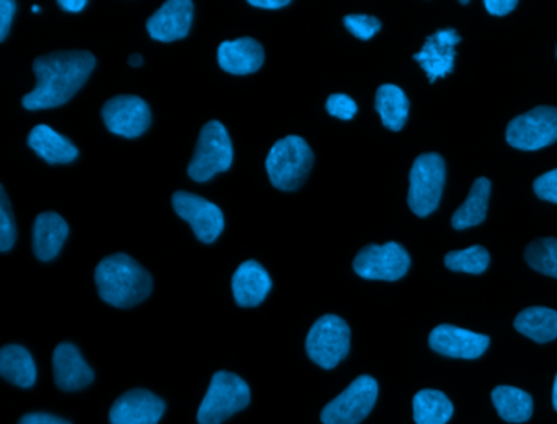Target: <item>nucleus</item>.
<instances>
[{
  "label": "nucleus",
  "instance_id": "f257e3e1",
  "mask_svg": "<svg viewBox=\"0 0 557 424\" xmlns=\"http://www.w3.org/2000/svg\"><path fill=\"white\" fill-rule=\"evenodd\" d=\"M96 55L89 51H58L34 62L37 87L25 95L27 110H50L67 103L83 88L96 67Z\"/></svg>",
  "mask_w": 557,
  "mask_h": 424
},
{
  "label": "nucleus",
  "instance_id": "f03ea898",
  "mask_svg": "<svg viewBox=\"0 0 557 424\" xmlns=\"http://www.w3.org/2000/svg\"><path fill=\"white\" fill-rule=\"evenodd\" d=\"M96 283L100 297L120 309L143 302L152 290L151 274L125 253L103 258L96 270Z\"/></svg>",
  "mask_w": 557,
  "mask_h": 424
},
{
  "label": "nucleus",
  "instance_id": "7ed1b4c3",
  "mask_svg": "<svg viewBox=\"0 0 557 424\" xmlns=\"http://www.w3.org/2000/svg\"><path fill=\"white\" fill-rule=\"evenodd\" d=\"M314 165V153L302 137L288 136L280 139L267 157L270 182L282 191H295L305 183Z\"/></svg>",
  "mask_w": 557,
  "mask_h": 424
},
{
  "label": "nucleus",
  "instance_id": "20e7f679",
  "mask_svg": "<svg viewBox=\"0 0 557 424\" xmlns=\"http://www.w3.org/2000/svg\"><path fill=\"white\" fill-rule=\"evenodd\" d=\"M250 401V388L239 375L220 371L211 378L210 388L198 410V423L221 424Z\"/></svg>",
  "mask_w": 557,
  "mask_h": 424
},
{
  "label": "nucleus",
  "instance_id": "39448f33",
  "mask_svg": "<svg viewBox=\"0 0 557 424\" xmlns=\"http://www.w3.org/2000/svg\"><path fill=\"white\" fill-rule=\"evenodd\" d=\"M445 160L438 153H422L417 157L409 175V208L419 217H426L438 208L445 186Z\"/></svg>",
  "mask_w": 557,
  "mask_h": 424
},
{
  "label": "nucleus",
  "instance_id": "423d86ee",
  "mask_svg": "<svg viewBox=\"0 0 557 424\" xmlns=\"http://www.w3.org/2000/svg\"><path fill=\"white\" fill-rule=\"evenodd\" d=\"M233 155V142L226 127L220 121H210L198 137L194 159L188 165V176L195 182H208L216 173L230 170Z\"/></svg>",
  "mask_w": 557,
  "mask_h": 424
},
{
  "label": "nucleus",
  "instance_id": "0eeeda50",
  "mask_svg": "<svg viewBox=\"0 0 557 424\" xmlns=\"http://www.w3.org/2000/svg\"><path fill=\"white\" fill-rule=\"evenodd\" d=\"M309 358L324 369H334L350 351V328L337 315H324L311 326L306 338Z\"/></svg>",
  "mask_w": 557,
  "mask_h": 424
},
{
  "label": "nucleus",
  "instance_id": "6e6552de",
  "mask_svg": "<svg viewBox=\"0 0 557 424\" xmlns=\"http://www.w3.org/2000/svg\"><path fill=\"white\" fill-rule=\"evenodd\" d=\"M377 382L370 375L355 378L338 397L325 404L321 413L324 424H358L373 410Z\"/></svg>",
  "mask_w": 557,
  "mask_h": 424
},
{
  "label": "nucleus",
  "instance_id": "1a4fd4ad",
  "mask_svg": "<svg viewBox=\"0 0 557 424\" xmlns=\"http://www.w3.org/2000/svg\"><path fill=\"white\" fill-rule=\"evenodd\" d=\"M507 142L515 149L540 150L557 140V108L536 107L513 117L507 126Z\"/></svg>",
  "mask_w": 557,
  "mask_h": 424
},
{
  "label": "nucleus",
  "instance_id": "9d476101",
  "mask_svg": "<svg viewBox=\"0 0 557 424\" xmlns=\"http://www.w3.org/2000/svg\"><path fill=\"white\" fill-rule=\"evenodd\" d=\"M409 266V253L396 241L367 245L354 261L355 273L364 279L397 280L406 276Z\"/></svg>",
  "mask_w": 557,
  "mask_h": 424
},
{
  "label": "nucleus",
  "instance_id": "9b49d317",
  "mask_svg": "<svg viewBox=\"0 0 557 424\" xmlns=\"http://www.w3.org/2000/svg\"><path fill=\"white\" fill-rule=\"evenodd\" d=\"M175 212L194 228L198 240L213 244L224 228L223 211L213 202L188 191H177L172 196Z\"/></svg>",
  "mask_w": 557,
  "mask_h": 424
},
{
  "label": "nucleus",
  "instance_id": "f8f14e48",
  "mask_svg": "<svg viewBox=\"0 0 557 424\" xmlns=\"http://www.w3.org/2000/svg\"><path fill=\"white\" fill-rule=\"evenodd\" d=\"M102 116L110 133L128 139L141 136L151 124L148 103L135 95L113 97L103 104Z\"/></svg>",
  "mask_w": 557,
  "mask_h": 424
},
{
  "label": "nucleus",
  "instance_id": "ddd939ff",
  "mask_svg": "<svg viewBox=\"0 0 557 424\" xmlns=\"http://www.w3.org/2000/svg\"><path fill=\"white\" fill-rule=\"evenodd\" d=\"M430 348L438 354L458 359H478L487 351L491 338L455 325H438L430 333Z\"/></svg>",
  "mask_w": 557,
  "mask_h": 424
},
{
  "label": "nucleus",
  "instance_id": "4468645a",
  "mask_svg": "<svg viewBox=\"0 0 557 424\" xmlns=\"http://www.w3.org/2000/svg\"><path fill=\"white\" fill-rule=\"evenodd\" d=\"M461 42V36L453 28L440 29L435 35L426 38L420 52L413 59L422 65L429 75L430 84L438 77H446L455 67L456 45Z\"/></svg>",
  "mask_w": 557,
  "mask_h": 424
},
{
  "label": "nucleus",
  "instance_id": "2eb2a0df",
  "mask_svg": "<svg viewBox=\"0 0 557 424\" xmlns=\"http://www.w3.org/2000/svg\"><path fill=\"white\" fill-rule=\"evenodd\" d=\"M165 411L161 398L148 390L126 391L110 410L112 424H158Z\"/></svg>",
  "mask_w": 557,
  "mask_h": 424
},
{
  "label": "nucleus",
  "instance_id": "dca6fc26",
  "mask_svg": "<svg viewBox=\"0 0 557 424\" xmlns=\"http://www.w3.org/2000/svg\"><path fill=\"white\" fill-rule=\"evenodd\" d=\"M194 10L190 0H169L148 20L149 35L162 42L185 38L194 22Z\"/></svg>",
  "mask_w": 557,
  "mask_h": 424
},
{
  "label": "nucleus",
  "instance_id": "f3484780",
  "mask_svg": "<svg viewBox=\"0 0 557 424\" xmlns=\"http://www.w3.org/2000/svg\"><path fill=\"white\" fill-rule=\"evenodd\" d=\"M54 381L61 390L74 391L92 384L94 371L71 342H61L53 354Z\"/></svg>",
  "mask_w": 557,
  "mask_h": 424
},
{
  "label": "nucleus",
  "instance_id": "a211bd4d",
  "mask_svg": "<svg viewBox=\"0 0 557 424\" xmlns=\"http://www.w3.org/2000/svg\"><path fill=\"white\" fill-rule=\"evenodd\" d=\"M265 52L257 39L239 38L223 41L218 48V62L223 71L234 75L253 74L262 67Z\"/></svg>",
  "mask_w": 557,
  "mask_h": 424
},
{
  "label": "nucleus",
  "instance_id": "6ab92c4d",
  "mask_svg": "<svg viewBox=\"0 0 557 424\" xmlns=\"http://www.w3.org/2000/svg\"><path fill=\"white\" fill-rule=\"evenodd\" d=\"M272 289V277L256 260L246 261L233 276V294L240 307H257Z\"/></svg>",
  "mask_w": 557,
  "mask_h": 424
},
{
  "label": "nucleus",
  "instance_id": "aec40b11",
  "mask_svg": "<svg viewBox=\"0 0 557 424\" xmlns=\"http://www.w3.org/2000/svg\"><path fill=\"white\" fill-rule=\"evenodd\" d=\"M70 227L66 221L57 212H44L38 215L34 225V250L38 260L50 261L58 257Z\"/></svg>",
  "mask_w": 557,
  "mask_h": 424
},
{
  "label": "nucleus",
  "instance_id": "412c9836",
  "mask_svg": "<svg viewBox=\"0 0 557 424\" xmlns=\"http://www.w3.org/2000/svg\"><path fill=\"white\" fill-rule=\"evenodd\" d=\"M28 146L48 163H71L79 155L77 147L67 137L47 124H38L28 136Z\"/></svg>",
  "mask_w": 557,
  "mask_h": 424
},
{
  "label": "nucleus",
  "instance_id": "4be33fe9",
  "mask_svg": "<svg viewBox=\"0 0 557 424\" xmlns=\"http://www.w3.org/2000/svg\"><path fill=\"white\" fill-rule=\"evenodd\" d=\"M488 196H491V179L481 178L472 183L468 199L456 209L451 217L453 228L465 230L484 222L487 214Z\"/></svg>",
  "mask_w": 557,
  "mask_h": 424
},
{
  "label": "nucleus",
  "instance_id": "5701e85b",
  "mask_svg": "<svg viewBox=\"0 0 557 424\" xmlns=\"http://www.w3.org/2000/svg\"><path fill=\"white\" fill-rule=\"evenodd\" d=\"M515 328L536 342L557 338V312L547 307H530L521 310L515 319Z\"/></svg>",
  "mask_w": 557,
  "mask_h": 424
},
{
  "label": "nucleus",
  "instance_id": "b1692460",
  "mask_svg": "<svg viewBox=\"0 0 557 424\" xmlns=\"http://www.w3.org/2000/svg\"><path fill=\"white\" fill-rule=\"evenodd\" d=\"M0 374L18 387L28 388L37 381V365L27 349L9 345L0 351Z\"/></svg>",
  "mask_w": 557,
  "mask_h": 424
},
{
  "label": "nucleus",
  "instance_id": "393cba45",
  "mask_svg": "<svg viewBox=\"0 0 557 424\" xmlns=\"http://www.w3.org/2000/svg\"><path fill=\"white\" fill-rule=\"evenodd\" d=\"M376 107L381 121L391 130H400L409 117V98L403 88L393 84H384L376 91Z\"/></svg>",
  "mask_w": 557,
  "mask_h": 424
},
{
  "label": "nucleus",
  "instance_id": "a878e982",
  "mask_svg": "<svg viewBox=\"0 0 557 424\" xmlns=\"http://www.w3.org/2000/svg\"><path fill=\"white\" fill-rule=\"evenodd\" d=\"M492 401L498 416L507 423H524L533 414V398L521 388L500 385L492 391Z\"/></svg>",
  "mask_w": 557,
  "mask_h": 424
},
{
  "label": "nucleus",
  "instance_id": "bb28decb",
  "mask_svg": "<svg viewBox=\"0 0 557 424\" xmlns=\"http://www.w3.org/2000/svg\"><path fill=\"white\" fill-rule=\"evenodd\" d=\"M451 400L440 390H420L413 397V420L417 424H446L453 416Z\"/></svg>",
  "mask_w": 557,
  "mask_h": 424
},
{
  "label": "nucleus",
  "instance_id": "cd10ccee",
  "mask_svg": "<svg viewBox=\"0 0 557 424\" xmlns=\"http://www.w3.org/2000/svg\"><path fill=\"white\" fill-rule=\"evenodd\" d=\"M524 260L537 273L557 279V238H537L524 250Z\"/></svg>",
  "mask_w": 557,
  "mask_h": 424
},
{
  "label": "nucleus",
  "instance_id": "c85d7f7f",
  "mask_svg": "<svg viewBox=\"0 0 557 424\" xmlns=\"http://www.w3.org/2000/svg\"><path fill=\"white\" fill-rule=\"evenodd\" d=\"M488 263L491 254L481 245H472L466 250L449 251L445 257L446 267L459 273L481 274L487 270Z\"/></svg>",
  "mask_w": 557,
  "mask_h": 424
},
{
  "label": "nucleus",
  "instance_id": "c756f323",
  "mask_svg": "<svg viewBox=\"0 0 557 424\" xmlns=\"http://www.w3.org/2000/svg\"><path fill=\"white\" fill-rule=\"evenodd\" d=\"M15 240H17V227H15L14 212L4 186H0V250H11Z\"/></svg>",
  "mask_w": 557,
  "mask_h": 424
},
{
  "label": "nucleus",
  "instance_id": "7c9ffc66",
  "mask_svg": "<svg viewBox=\"0 0 557 424\" xmlns=\"http://www.w3.org/2000/svg\"><path fill=\"white\" fill-rule=\"evenodd\" d=\"M344 25L351 35L363 41L373 38L381 29L380 20L371 15H347L344 18Z\"/></svg>",
  "mask_w": 557,
  "mask_h": 424
},
{
  "label": "nucleus",
  "instance_id": "2f4dec72",
  "mask_svg": "<svg viewBox=\"0 0 557 424\" xmlns=\"http://www.w3.org/2000/svg\"><path fill=\"white\" fill-rule=\"evenodd\" d=\"M327 111L332 116L341 117V120H351L357 114L358 107L354 98L344 93H334L329 97Z\"/></svg>",
  "mask_w": 557,
  "mask_h": 424
},
{
  "label": "nucleus",
  "instance_id": "473e14b6",
  "mask_svg": "<svg viewBox=\"0 0 557 424\" xmlns=\"http://www.w3.org/2000/svg\"><path fill=\"white\" fill-rule=\"evenodd\" d=\"M537 198L557 204V169L537 176L533 183Z\"/></svg>",
  "mask_w": 557,
  "mask_h": 424
},
{
  "label": "nucleus",
  "instance_id": "72a5a7b5",
  "mask_svg": "<svg viewBox=\"0 0 557 424\" xmlns=\"http://www.w3.org/2000/svg\"><path fill=\"white\" fill-rule=\"evenodd\" d=\"M15 9H17V3L12 2V0H2L0 2V41H4L8 38L9 32H11Z\"/></svg>",
  "mask_w": 557,
  "mask_h": 424
},
{
  "label": "nucleus",
  "instance_id": "f704fd0d",
  "mask_svg": "<svg viewBox=\"0 0 557 424\" xmlns=\"http://www.w3.org/2000/svg\"><path fill=\"white\" fill-rule=\"evenodd\" d=\"M485 9L491 15L504 16L517 9V0H485Z\"/></svg>",
  "mask_w": 557,
  "mask_h": 424
},
{
  "label": "nucleus",
  "instance_id": "c9c22d12",
  "mask_svg": "<svg viewBox=\"0 0 557 424\" xmlns=\"http://www.w3.org/2000/svg\"><path fill=\"white\" fill-rule=\"evenodd\" d=\"M18 424H70L66 420H61V417L53 416V414L48 413H28L22 417L21 423Z\"/></svg>",
  "mask_w": 557,
  "mask_h": 424
},
{
  "label": "nucleus",
  "instance_id": "e433bc0d",
  "mask_svg": "<svg viewBox=\"0 0 557 424\" xmlns=\"http://www.w3.org/2000/svg\"><path fill=\"white\" fill-rule=\"evenodd\" d=\"M289 0H249V5L259 7V9H282L289 5Z\"/></svg>",
  "mask_w": 557,
  "mask_h": 424
},
{
  "label": "nucleus",
  "instance_id": "4c0bfd02",
  "mask_svg": "<svg viewBox=\"0 0 557 424\" xmlns=\"http://www.w3.org/2000/svg\"><path fill=\"white\" fill-rule=\"evenodd\" d=\"M61 9L66 10V12H83L84 7L87 5V0H60Z\"/></svg>",
  "mask_w": 557,
  "mask_h": 424
},
{
  "label": "nucleus",
  "instance_id": "58836bf2",
  "mask_svg": "<svg viewBox=\"0 0 557 424\" xmlns=\"http://www.w3.org/2000/svg\"><path fill=\"white\" fill-rule=\"evenodd\" d=\"M129 65H133V67H139V65H143V62H145V59H143L141 54H132L128 58Z\"/></svg>",
  "mask_w": 557,
  "mask_h": 424
},
{
  "label": "nucleus",
  "instance_id": "ea45409f",
  "mask_svg": "<svg viewBox=\"0 0 557 424\" xmlns=\"http://www.w3.org/2000/svg\"><path fill=\"white\" fill-rule=\"evenodd\" d=\"M553 404L557 411V374H556V378H554V385H553Z\"/></svg>",
  "mask_w": 557,
  "mask_h": 424
},
{
  "label": "nucleus",
  "instance_id": "a19ab883",
  "mask_svg": "<svg viewBox=\"0 0 557 424\" xmlns=\"http://www.w3.org/2000/svg\"><path fill=\"white\" fill-rule=\"evenodd\" d=\"M32 12L38 13V12H41V9L38 5H34V7H32Z\"/></svg>",
  "mask_w": 557,
  "mask_h": 424
},
{
  "label": "nucleus",
  "instance_id": "79ce46f5",
  "mask_svg": "<svg viewBox=\"0 0 557 424\" xmlns=\"http://www.w3.org/2000/svg\"><path fill=\"white\" fill-rule=\"evenodd\" d=\"M556 54H557V49H556Z\"/></svg>",
  "mask_w": 557,
  "mask_h": 424
}]
</instances>
